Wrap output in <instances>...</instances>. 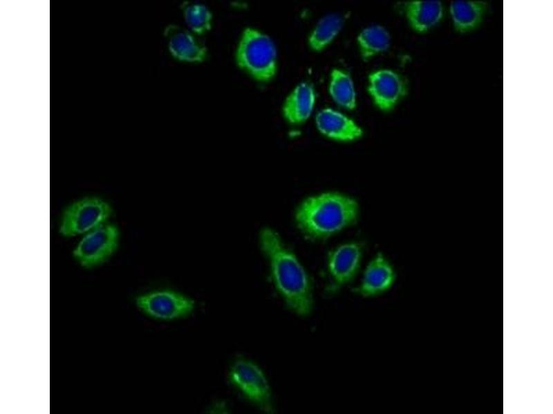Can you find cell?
Here are the masks:
<instances>
[{"label": "cell", "mask_w": 553, "mask_h": 414, "mask_svg": "<svg viewBox=\"0 0 553 414\" xmlns=\"http://www.w3.org/2000/svg\"><path fill=\"white\" fill-rule=\"evenodd\" d=\"M260 244L269 259L274 285L286 305L296 315L308 316L313 308L312 287L303 266L272 229L261 231Z\"/></svg>", "instance_id": "6da1fadb"}, {"label": "cell", "mask_w": 553, "mask_h": 414, "mask_svg": "<svg viewBox=\"0 0 553 414\" xmlns=\"http://www.w3.org/2000/svg\"><path fill=\"white\" fill-rule=\"evenodd\" d=\"M362 248L357 243L343 244L330 252L328 258V269L331 285L327 290L335 293L353 280L360 265Z\"/></svg>", "instance_id": "ba28073f"}, {"label": "cell", "mask_w": 553, "mask_h": 414, "mask_svg": "<svg viewBox=\"0 0 553 414\" xmlns=\"http://www.w3.org/2000/svg\"><path fill=\"white\" fill-rule=\"evenodd\" d=\"M314 103L313 88L308 83H302L286 99L283 110L284 116L292 124L303 122L310 115Z\"/></svg>", "instance_id": "5bb4252c"}, {"label": "cell", "mask_w": 553, "mask_h": 414, "mask_svg": "<svg viewBox=\"0 0 553 414\" xmlns=\"http://www.w3.org/2000/svg\"><path fill=\"white\" fill-rule=\"evenodd\" d=\"M357 214L355 199L337 193H326L304 200L296 211L295 219L308 237L325 239L353 224Z\"/></svg>", "instance_id": "7a4b0ae2"}, {"label": "cell", "mask_w": 553, "mask_h": 414, "mask_svg": "<svg viewBox=\"0 0 553 414\" xmlns=\"http://www.w3.org/2000/svg\"><path fill=\"white\" fill-rule=\"evenodd\" d=\"M118 242L117 226L105 223L84 234L73 255L82 266L91 268L106 261L116 250Z\"/></svg>", "instance_id": "8992f818"}, {"label": "cell", "mask_w": 553, "mask_h": 414, "mask_svg": "<svg viewBox=\"0 0 553 414\" xmlns=\"http://www.w3.org/2000/svg\"><path fill=\"white\" fill-rule=\"evenodd\" d=\"M369 92L380 109L391 110L405 95L406 84L396 72L381 70L369 76Z\"/></svg>", "instance_id": "9c48e42d"}, {"label": "cell", "mask_w": 553, "mask_h": 414, "mask_svg": "<svg viewBox=\"0 0 553 414\" xmlns=\"http://www.w3.org/2000/svg\"><path fill=\"white\" fill-rule=\"evenodd\" d=\"M343 24L344 19L339 14H330L324 17L310 36V47L317 51L322 50L334 39Z\"/></svg>", "instance_id": "e0dca14e"}, {"label": "cell", "mask_w": 553, "mask_h": 414, "mask_svg": "<svg viewBox=\"0 0 553 414\" xmlns=\"http://www.w3.org/2000/svg\"><path fill=\"white\" fill-rule=\"evenodd\" d=\"M136 306L149 317L171 320L188 315L194 308L193 299L178 293L156 290L138 296Z\"/></svg>", "instance_id": "52a82bcc"}, {"label": "cell", "mask_w": 553, "mask_h": 414, "mask_svg": "<svg viewBox=\"0 0 553 414\" xmlns=\"http://www.w3.org/2000/svg\"><path fill=\"white\" fill-rule=\"evenodd\" d=\"M185 21L196 34H203L211 28L212 13L204 5L185 2L181 6Z\"/></svg>", "instance_id": "d6986e66"}, {"label": "cell", "mask_w": 553, "mask_h": 414, "mask_svg": "<svg viewBox=\"0 0 553 414\" xmlns=\"http://www.w3.org/2000/svg\"><path fill=\"white\" fill-rule=\"evenodd\" d=\"M316 123L321 132L335 140H354L362 135V129L351 119L331 109L320 111Z\"/></svg>", "instance_id": "7c38bea8"}, {"label": "cell", "mask_w": 553, "mask_h": 414, "mask_svg": "<svg viewBox=\"0 0 553 414\" xmlns=\"http://www.w3.org/2000/svg\"><path fill=\"white\" fill-rule=\"evenodd\" d=\"M405 12L411 28L418 32H425L442 19L444 8L438 0L412 1L406 3Z\"/></svg>", "instance_id": "4fadbf2b"}, {"label": "cell", "mask_w": 553, "mask_h": 414, "mask_svg": "<svg viewBox=\"0 0 553 414\" xmlns=\"http://www.w3.org/2000/svg\"><path fill=\"white\" fill-rule=\"evenodd\" d=\"M357 41L362 57L367 59L386 50L390 46L391 37L384 27L372 26L361 32Z\"/></svg>", "instance_id": "2e32d148"}, {"label": "cell", "mask_w": 553, "mask_h": 414, "mask_svg": "<svg viewBox=\"0 0 553 414\" xmlns=\"http://www.w3.org/2000/svg\"><path fill=\"white\" fill-rule=\"evenodd\" d=\"M112 209L108 202L95 197H85L69 205L64 211L59 230L65 237L86 234L106 223Z\"/></svg>", "instance_id": "277c9868"}, {"label": "cell", "mask_w": 553, "mask_h": 414, "mask_svg": "<svg viewBox=\"0 0 553 414\" xmlns=\"http://www.w3.org/2000/svg\"><path fill=\"white\" fill-rule=\"evenodd\" d=\"M232 383L263 411L274 412L271 389L262 370L254 362L238 358L229 371Z\"/></svg>", "instance_id": "5b68a950"}, {"label": "cell", "mask_w": 553, "mask_h": 414, "mask_svg": "<svg viewBox=\"0 0 553 414\" xmlns=\"http://www.w3.org/2000/svg\"><path fill=\"white\" fill-rule=\"evenodd\" d=\"M330 93L340 106L353 109L355 107V92L350 75L335 69L331 72Z\"/></svg>", "instance_id": "ac0fdd59"}, {"label": "cell", "mask_w": 553, "mask_h": 414, "mask_svg": "<svg viewBox=\"0 0 553 414\" xmlns=\"http://www.w3.org/2000/svg\"><path fill=\"white\" fill-rule=\"evenodd\" d=\"M238 66L259 81L270 80L276 70V50L272 39L260 31L247 28L236 54Z\"/></svg>", "instance_id": "3957f363"}, {"label": "cell", "mask_w": 553, "mask_h": 414, "mask_svg": "<svg viewBox=\"0 0 553 414\" xmlns=\"http://www.w3.org/2000/svg\"><path fill=\"white\" fill-rule=\"evenodd\" d=\"M485 8V3L482 1H451L449 10L455 29L460 32H466L476 28L483 18Z\"/></svg>", "instance_id": "9a60e30c"}, {"label": "cell", "mask_w": 553, "mask_h": 414, "mask_svg": "<svg viewBox=\"0 0 553 414\" xmlns=\"http://www.w3.org/2000/svg\"><path fill=\"white\" fill-rule=\"evenodd\" d=\"M395 279L392 265L379 253L367 266L362 282L355 292L364 297H375L390 289Z\"/></svg>", "instance_id": "30bf717a"}, {"label": "cell", "mask_w": 553, "mask_h": 414, "mask_svg": "<svg viewBox=\"0 0 553 414\" xmlns=\"http://www.w3.org/2000/svg\"><path fill=\"white\" fill-rule=\"evenodd\" d=\"M168 48L176 59L188 62H201L207 57L205 46L187 30L169 25L165 30Z\"/></svg>", "instance_id": "8fae6325"}]
</instances>
